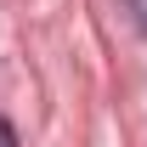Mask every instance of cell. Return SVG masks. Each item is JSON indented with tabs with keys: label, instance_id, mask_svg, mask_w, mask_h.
Instances as JSON below:
<instances>
[{
	"label": "cell",
	"instance_id": "cell-2",
	"mask_svg": "<svg viewBox=\"0 0 147 147\" xmlns=\"http://www.w3.org/2000/svg\"><path fill=\"white\" fill-rule=\"evenodd\" d=\"M136 11H142V23H147V0H136Z\"/></svg>",
	"mask_w": 147,
	"mask_h": 147
},
{
	"label": "cell",
	"instance_id": "cell-1",
	"mask_svg": "<svg viewBox=\"0 0 147 147\" xmlns=\"http://www.w3.org/2000/svg\"><path fill=\"white\" fill-rule=\"evenodd\" d=\"M0 147H17V130L6 125V119H0Z\"/></svg>",
	"mask_w": 147,
	"mask_h": 147
}]
</instances>
